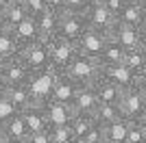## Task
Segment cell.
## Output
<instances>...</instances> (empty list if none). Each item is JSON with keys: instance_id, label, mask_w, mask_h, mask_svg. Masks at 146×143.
Returning <instances> with one entry per match:
<instances>
[{"instance_id": "cell-42", "label": "cell", "mask_w": 146, "mask_h": 143, "mask_svg": "<svg viewBox=\"0 0 146 143\" xmlns=\"http://www.w3.org/2000/svg\"><path fill=\"white\" fill-rule=\"evenodd\" d=\"M0 141H5V137H2V126H0Z\"/></svg>"}, {"instance_id": "cell-30", "label": "cell", "mask_w": 146, "mask_h": 143, "mask_svg": "<svg viewBox=\"0 0 146 143\" xmlns=\"http://www.w3.org/2000/svg\"><path fill=\"white\" fill-rule=\"evenodd\" d=\"M48 137L50 143H74V137L68 126H55V128H48Z\"/></svg>"}, {"instance_id": "cell-33", "label": "cell", "mask_w": 146, "mask_h": 143, "mask_svg": "<svg viewBox=\"0 0 146 143\" xmlns=\"http://www.w3.org/2000/svg\"><path fill=\"white\" fill-rule=\"evenodd\" d=\"M20 2L24 5V9L29 11L31 18H35L37 13H42L46 9V0H20Z\"/></svg>"}, {"instance_id": "cell-8", "label": "cell", "mask_w": 146, "mask_h": 143, "mask_svg": "<svg viewBox=\"0 0 146 143\" xmlns=\"http://www.w3.org/2000/svg\"><path fill=\"white\" fill-rule=\"evenodd\" d=\"M83 15H85L87 28L98 30L103 35H107L113 28V24H116V18L103 7V0H90V7H87V11Z\"/></svg>"}, {"instance_id": "cell-4", "label": "cell", "mask_w": 146, "mask_h": 143, "mask_svg": "<svg viewBox=\"0 0 146 143\" xmlns=\"http://www.w3.org/2000/svg\"><path fill=\"white\" fill-rule=\"evenodd\" d=\"M146 28H133V26H124V24H113V28L107 33L109 41H116L118 46L129 52V50H142L146 48Z\"/></svg>"}, {"instance_id": "cell-27", "label": "cell", "mask_w": 146, "mask_h": 143, "mask_svg": "<svg viewBox=\"0 0 146 143\" xmlns=\"http://www.w3.org/2000/svg\"><path fill=\"white\" fill-rule=\"evenodd\" d=\"M18 56V43L13 39V33L7 28H0V59L9 61Z\"/></svg>"}, {"instance_id": "cell-40", "label": "cell", "mask_w": 146, "mask_h": 143, "mask_svg": "<svg viewBox=\"0 0 146 143\" xmlns=\"http://www.w3.org/2000/svg\"><path fill=\"white\" fill-rule=\"evenodd\" d=\"M5 91H7V83L2 80V76H0V98L5 95Z\"/></svg>"}, {"instance_id": "cell-36", "label": "cell", "mask_w": 146, "mask_h": 143, "mask_svg": "<svg viewBox=\"0 0 146 143\" xmlns=\"http://www.w3.org/2000/svg\"><path fill=\"white\" fill-rule=\"evenodd\" d=\"M103 7H105V9H107V11L111 13V15H113V18H116V15H118V11L122 9L120 0H103Z\"/></svg>"}, {"instance_id": "cell-21", "label": "cell", "mask_w": 146, "mask_h": 143, "mask_svg": "<svg viewBox=\"0 0 146 143\" xmlns=\"http://www.w3.org/2000/svg\"><path fill=\"white\" fill-rule=\"evenodd\" d=\"M92 89H94V93H96L98 104H111V106H118V102H120V98H122V91L118 89V87H113V85L105 83L103 78H98L96 83L92 85Z\"/></svg>"}, {"instance_id": "cell-28", "label": "cell", "mask_w": 146, "mask_h": 143, "mask_svg": "<svg viewBox=\"0 0 146 143\" xmlns=\"http://www.w3.org/2000/svg\"><path fill=\"white\" fill-rule=\"evenodd\" d=\"M92 117L98 126H107V124H113L116 119H120V111H118V106H111V104H98V108L94 111Z\"/></svg>"}, {"instance_id": "cell-26", "label": "cell", "mask_w": 146, "mask_h": 143, "mask_svg": "<svg viewBox=\"0 0 146 143\" xmlns=\"http://www.w3.org/2000/svg\"><path fill=\"white\" fill-rule=\"evenodd\" d=\"M122 59H124V50H122L116 41H109V39H107L103 52L98 56V63H100V65H120Z\"/></svg>"}, {"instance_id": "cell-15", "label": "cell", "mask_w": 146, "mask_h": 143, "mask_svg": "<svg viewBox=\"0 0 146 143\" xmlns=\"http://www.w3.org/2000/svg\"><path fill=\"white\" fill-rule=\"evenodd\" d=\"M96 108H98V100H96V93L92 89V85L90 87H79L72 100V111L81 115H94Z\"/></svg>"}, {"instance_id": "cell-5", "label": "cell", "mask_w": 146, "mask_h": 143, "mask_svg": "<svg viewBox=\"0 0 146 143\" xmlns=\"http://www.w3.org/2000/svg\"><path fill=\"white\" fill-rule=\"evenodd\" d=\"M48 61H50V70L57 72V74H63L66 67L70 65V61L74 59L76 54V46L61 37H52L48 39Z\"/></svg>"}, {"instance_id": "cell-2", "label": "cell", "mask_w": 146, "mask_h": 143, "mask_svg": "<svg viewBox=\"0 0 146 143\" xmlns=\"http://www.w3.org/2000/svg\"><path fill=\"white\" fill-rule=\"evenodd\" d=\"M120 117L129 121H142L146 119V89H127L122 91V98L118 102Z\"/></svg>"}, {"instance_id": "cell-13", "label": "cell", "mask_w": 146, "mask_h": 143, "mask_svg": "<svg viewBox=\"0 0 146 143\" xmlns=\"http://www.w3.org/2000/svg\"><path fill=\"white\" fill-rule=\"evenodd\" d=\"M42 108H44V115H46V121H48V128H55V126H68V121H70L72 115H74L72 106L57 104V102H44Z\"/></svg>"}, {"instance_id": "cell-9", "label": "cell", "mask_w": 146, "mask_h": 143, "mask_svg": "<svg viewBox=\"0 0 146 143\" xmlns=\"http://www.w3.org/2000/svg\"><path fill=\"white\" fill-rule=\"evenodd\" d=\"M105 43H107V35L98 33V30L87 28L85 33H83V37H81L74 46H76V54H83V56H87V59L98 61V56H100V52H103Z\"/></svg>"}, {"instance_id": "cell-43", "label": "cell", "mask_w": 146, "mask_h": 143, "mask_svg": "<svg viewBox=\"0 0 146 143\" xmlns=\"http://www.w3.org/2000/svg\"><path fill=\"white\" fill-rule=\"evenodd\" d=\"M0 143H7V141H0Z\"/></svg>"}, {"instance_id": "cell-23", "label": "cell", "mask_w": 146, "mask_h": 143, "mask_svg": "<svg viewBox=\"0 0 146 143\" xmlns=\"http://www.w3.org/2000/svg\"><path fill=\"white\" fill-rule=\"evenodd\" d=\"M127 128H129V119L120 117L113 124L103 126V141L105 143H124L127 141Z\"/></svg>"}, {"instance_id": "cell-32", "label": "cell", "mask_w": 146, "mask_h": 143, "mask_svg": "<svg viewBox=\"0 0 146 143\" xmlns=\"http://www.w3.org/2000/svg\"><path fill=\"white\" fill-rule=\"evenodd\" d=\"M76 143H105V141H103V126L96 124L90 132H85V134H83Z\"/></svg>"}, {"instance_id": "cell-19", "label": "cell", "mask_w": 146, "mask_h": 143, "mask_svg": "<svg viewBox=\"0 0 146 143\" xmlns=\"http://www.w3.org/2000/svg\"><path fill=\"white\" fill-rule=\"evenodd\" d=\"M20 117H22V121H24L29 134H33V132H42V130H48V121H46V115H44L42 104H33V106H29L26 111H22V113H20Z\"/></svg>"}, {"instance_id": "cell-25", "label": "cell", "mask_w": 146, "mask_h": 143, "mask_svg": "<svg viewBox=\"0 0 146 143\" xmlns=\"http://www.w3.org/2000/svg\"><path fill=\"white\" fill-rule=\"evenodd\" d=\"M122 65L127 67L131 74H140V72H146V48H142V50H129V52H124Z\"/></svg>"}, {"instance_id": "cell-11", "label": "cell", "mask_w": 146, "mask_h": 143, "mask_svg": "<svg viewBox=\"0 0 146 143\" xmlns=\"http://www.w3.org/2000/svg\"><path fill=\"white\" fill-rule=\"evenodd\" d=\"M76 89H79V85L72 83L66 74H59L52 85V89H50V98L48 102H57V104H66V106H72V100L74 95H76Z\"/></svg>"}, {"instance_id": "cell-14", "label": "cell", "mask_w": 146, "mask_h": 143, "mask_svg": "<svg viewBox=\"0 0 146 143\" xmlns=\"http://www.w3.org/2000/svg\"><path fill=\"white\" fill-rule=\"evenodd\" d=\"M116 22L124 26H133V28H146V5L122 7L116 15Z\"/></svg>"}, {"instance_id": "cell-41", "label": "cell", "mask_w": 146, "mask_h": 143, "mask_svg": "<svg viewBox=\"0 0 146 143\" xmlns=\"http://www.w3.org/2000/svg\"><path fill=\"white\" fill-rule=\"evenodd\" d=\"M2 67H5V61L0 59V74H2Z\"/></svg>"}, {"instance_id": "cell-17", "label": "cell", "mask_w": 146, "mask_h": 143, "mask_svg": "<svg viewBox=\"0 0 146 143\" xmlns=\"http://www.w3.org/2000/svg\"><path fill=\"white\" fill-rule=\"evenodd\" d=\"M13 33V39H15V43H18V50H22V48L31 46V43H35L37 39H39V33H37V26H35V20L26 18L22 20V22L15 26V28L11 30Z\"/></svg>"}, {"instance_id": "cell-37", "label": "cell", "mask_w": 146, "mask_h": 143, "mask_svg": "<svg viewBox=\"0 0 146 143\" xmlns=\"http://www.w3.org/2000/svg\"><path fill=\"white\" fill-rule=\"evenodd\" d=\"M46 9H50L52 13L59 15V13L63 11V0H46Z\"/></svg>"}, {"instance_id": "cell-39", "label": "cell", "mask_w": 146, "mask_h": 143, "mask_svg": "<svg viewBox=\"0 0 146 143\" xmlns=\"http://www.w3.org/2000/svg\"><path fill=\"white\" fill-rule=\"evenodd\" d=\"M11 2H13V0H0V13H2V11H5V9H7V7H9V5H11Z\"/></svg>"}, {"instance_id": "cell-6", "label": "cell", "mask_w": 146, "mask_h": 143, "mask_svg": "<svg viewBox=\"0 0 146 143\" xmlns=\"http://www.w3.org/2000/svg\"><path fill=\"white\" fill-rule=\"evenodd\" d=\"M18 59L26 65L29 72H39V70H46L50 67V61H48V43L44 39H37L35 43L18 50Z\"/></svg>"}, {"instance_id": "cell-12", "label": "cell", "mask_w": 146, "mask_h": 143, "mask_svg": "<svg viewBox=\"0 0 146 143\" xmlns=\"http://www.w3.org/2000/svg\"><path fill=\"white\" fill-rule=\"evenodd\" d=\"M29 74L31 72L26 70V65L18 56H13V59L5 61V67H2V80L7 83V87H20V85H26L29 80Z\"/></svg>"}, {"instance_id": "cell-22", "label": "cell", "mask_w": 146, "mask_h": 143, "mask_svg": "<svg viewBox=\"0 0 146 143\" xmlns=\"http://www.w3.org/2000/svg\"><path fill=\"white\" fill-rule=\"evenodd\" d=\"M5 98L9 100V104L15 108V113H22V111H26L29 106L35 104L33 98H31V93H29V89H26L24 85H20V87H7Z\"/></svg>"}, {"instance_id": "cell-29", "label": "cell", "mask_w": 146, "mask_h": 143, "mask_svg": "<svg viewBox=\"0 0 146 143\" xmlns=\"http://www.w3.org/2000/svg\"><path fill=\"white\" fill-rule=\"evenodd\" d=\"M124 143H146V119H142V121H129L127 141Z\"/></svg>"}, {"instance_id": "cell-35", "label": "cell", "mask_w": 146, "mask_h": 143, "mask_svg": "<svg viewBox=\"0 0 146 143\" xmlns=\"http://www.w3.org/2000/svg\"><path fill=\"white\" fill-rule=\"evenodd\" d=\"M26 143H50L48 130H42V132H33V134H29Z\"/></svg>"}, {"instance_id": "cell-34", "label": "cell", "mask_w": 146, "mask_h": 143, "mask_svg": "<svg viewBox=\"0 0 146 143\" xmlns=\"http://www.w3.org/2000/svg\"><path fill=\"white\" fill-rule=\"evenodd\" d=\"M13 115H15V108L9 104V100H7L5 95L0 98V124H5L7 119H11Z\"/></svg>"}, {"instance_id": "cell-16", "label": "cell", "mask_w": 146, "mask_h": 143, "mask_svg": "<svg viewBox=\"0 0 146 143\" xmlns=\"http://www.w3.org/2000/svg\"><path fill=\"white\" fill-rule=\"evenodd\" d=\"M0 126H2V137H5L7 143H26L29 130H26L20 113H15L11 119H7L5 124H0Z\"/></svg>"}, {"instance_id": "cell-10", "label": "cell", "mask_w": 146, "mask_h": 143, "mask_svg": "<svg viewBox=\"0 0 146 143\" xmlns=\"http://www.w3.org/2000/svg\"><path fill=\"white\" fill-rule=\"evenodd\" d=\"M100 78L105 83L118 87L120 91H127V89L135 87V76L122 63L120 65H100Z\"/></svg>"}, {"instance_id": "cell-31", "label": "cell", "mask_w": 146, "mask_h": 143, "mask_svg": "<svg viewBox=\"0 0 146 143\" xmlns=\"http://www.w3.org/2000/svg\"><path fill=\"white\" fill-rule=\"evenodd\" d=\"M87 7H90V0H63V11L61 13H83L87 11Z\"/></svg>"}, {"instance_id": "cell-1", "label": "cell", "mask_w": 146, "mask_h": 143, "mask_svg": "<svg viewBox=\"0 0 146 143\" xmlns=\"http://www.w3.org/2000/svg\"><path fill=\"white\" fill-rule=\"evenodd\" d=\"M63 74L79 87H90L100 78V63L94 59H87L83 54H74V59L70 61V65L66 67Z\"/></svg>"}, {"instance_id": "cell-3", "label": "cell", "mask_w": 146, "mask_h": 143, "mask_svg": "<svg viewBox=\"0 0 146 143\" xmlns=\"http://www.w3.org/2000/svg\"><path fill=\"white\" fill-rule=\"evenodd\" d=\"M57 72H52L50 67L46 70H39V72H31L29 74V80H26V89H29L31 98L35 104H44V102H48L50 98V89H52V85L57 80Z\"/></svg>"}, {"instance_id": "cell-7", "label": "cell", "mask_w": 146, "mask_h": 143, "mask_svg": "<svg viewBox=\"0 0 146 143\" xmlns=\"http://www.w3.org/2000/svg\"><path fill=\"white\" fill-rule=\"evenodd\" d=\"M87 30L85 15L79 13H59V26H57V35L70 43H76L83 37V33Z\"/></svg>"}, {"instance_id": "cell-24", "label": "cell", "mask_w": 146, "mask_h": 143, "mask_svg": "<svg viewBox=\"0 0 146 143\" xmlns=\"http://www.w3.org/2000/svg\"><path fill=\"white\" fill-rule=\"evenodd\" d=\"M94 126H96V121H94L92 115H81V113H74L72 119L68 121V128H70V132H72V137H74V143L79 141L85 132H90Z\"/></svg>"}, {"instance_id": "cell-38", "label": "cell", "mask_w": 146, "mask_h": 143, "mask_svg": "<svg viewBox=\"0 0 146 143\" xmlns=\"http://www.w3.org/2000/svg\"><path fill=\"white\" fill-rule=\"evenodd\" d=\"M122 7H131V5H146V0H120Z\"/></svg>"}, {"instance_id": "cell-18", "label": "cell", "mask_w": 146, "mask_h": 143, "mask_svg": "<svg viewBox=\"0 0 146 143\" xmlns=\"http://www.w3.org/2000/svg\"><path fill=\"white\" fill-rule=\"evenodd\" d=\"M35 26H37V33H39V39L48 41L57 35V26H59V15L52 13L50 9H44L42 13H37L35 18Z\"/></svg>"}, {"instance_id": "cell-20", "label": "cell", "mask_w": 146, "mask_h": 143, "mask_svg": "<svg viewBox=\"0 0 146 143\" xmlns=\"http://www.w3.org/2000/svg\"><path fill=\"white\" fill-rule=\"evenodd\" d=\"M26 18H29V11L24 9V5H22L20 0H13L11 5L0 13V28L13 30L22 20H26Z\"/></svg>"}]
</instances>
